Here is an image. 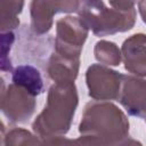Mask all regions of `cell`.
Instances as JSON below:
<instances>
[{
    "instance_id": "7",
    "label": "cell",
    "mask_w": 146,
    "mask_h": 146,
    "mask_svg": "<svg viewBox=\"0 0 146 146\" xmlns=\"http://www.w3.org/2000/svg\"><path fill=\"white\" fill-rule=\"evenodd\" d=\"M80 0H31V29L34 34H47L54 25V16L59 13L78 11Z\"/></svg>"
},
{
    "instance_id": "11",
    "label": "cell",
    "mask_w": 146,
    "mask_h": 146,
    "mask_svg": "<svg viewBox=\"0 0 146 146\" xmlns=\"http://www.w3.org/2000/svg\"><path fill=\"white\" fill-rule=\"evenodd\" d=\"M11 82L25 88L34 96L43 92V80L40 71L30 64L18 65L11 71Z\"/></svg>"
},
{
    "instance_id": "9",
    "label": "cell",
    "mask_w": 146,
    "mask_h": 146,
    "mask_svg": "<svg viewBox=\"0 0 146 146\" xmlns=\"http://www.w3.org/2000/svg\"><path fill=\"white\" fill-rule=\"evenodd\" d=\"M124 68L133 75L146 78V34L135 33L121 47Z\"/></svg>"
},
{
    "instance_id": "12",
    "label": "cell",
    "mask_w": 146,
    "mask_h": 146,
    "mask_svg": "<svg viewBox=\"0 0 146 146\" xmlns=\"http://www.w3.org/2000/svg\"><path fill=\"white\" fill-rule=\"evenodd\" d=\"M24 7V0H0V30L13 31L19 25L18 15Z\"/></svg>"
},
{
    "instance_id": "3",
    "label": "cell",
    "mask_w": 146,
    "mask_h": 146,
    "mask_svg": "<svg viewBox=\"0 0 146 146\" xmlns=\"http://www.w3.org/2000/svg\"><path fill=\"white\" fill-rule=\"evenodd\" d=\"M76 13L84 25L98 38L130 31L137 17L135 8L128 11L107 8L103 0H80Z\"/></svg>"
},
{
    "instance_id": "8",
    "label": "cell",
    "mask_w": 146,
    "mask_h": 146,
    "mask_svg": "<svg viewBox=\"0 0 146 146\" xmlns=\"http://www.w3.org/2000/svg\"><path fill=\"white\" fill-rule=\"evenodd\" d=\"M117 100L129 115L146 117V80L137 75L123 74Z\"/></svg>"
},
{
    "instance_id": "1",
    "label": "cell",
    "mask_w": 146,
    "mask_h": 146,
    "mask_svg": "<svg viewBox=\"0 0 146 146\" xmlns=\"http://www.w3.org/2000/svg\"><path fill=\"white\" fill-rule=\"evenodd\" d=\"M129 120L111 100H91L86 104L79 124L76 145L139 144L129 136Z\"/></svg>"
},
{
    "instance_id": "10",
    "label": "cell",
    "mask_w": 146,
    "mask_h": 146,
    "mask_svg": "<svg viewBox=\"0 0 146 146\" xmlns=\"http://www.w3.org/2000/svg\"><path fill=\"white\" fill-rule=\"evenodd\" d=\"M79 68L80 58L60 55L54 50L47 62L46 73L55 83L74 82L79 74Z\"/></svg>"
},
{
    "instance_id": "4",
    "label": "cell",
    "mask_w": 146,
    "mask_h": 146,
    "mask_svg": "<svg viewBox=\"0 0 146 146\" xmlns=\"http://www.w3.org/2000/svg\"><path fill=\"white\" fill-rule=\"evenodd\" d=\"M35 97L29 90L14 82L6 87L2 81L0 97L1 112L13 123H26L35 111Z\"/></svg>"
},
{
    "instance_id": "6",
    "label": "cell",
    "mask_w": 146,
    "mask_h": 146,
    "mask_svg": "<svg viewBox=\"0 0 146 146\" xmlns=\"http://www.w3.org/2000/svg\"><path fill=\"white\" fill-rule=\"evenodd\" d=\"M88 33L89 29L79 17L68 15L59 18L56 22L54 50L60 55L80 58Z\"/></svg>"
},
{
    "instance_id": "16",
    "label": "cell",
    "mask_w": 146,
    "mask_h": 146,
    "mask_svg": "<svg viewBox=\"0 0 146 146\" xmlns=\"http://www.w3.org/2000/svg\"><path fill=\"white\" fill-rule=\"evenodd\" d=\"M110 5L112 8L122 10V11H128L135 8V5L139 2V0H108Z\"/></svg>"
},
{
    "instance_id": "14",
    "label": "cell",
    "mask_w": 146,
    "mask_h": 146,
    "mask_svg": "<svg viewBox=\"0 0 146 146\" xmlns=\"http://www.w3.org/2000/svg\"><path fill=\"white\" fill-rule=\"evenodd\" d=\"M2 144L6 146H19V145H42V139L35 133H31L23 128H11L3 135Z\"/></svg>"
},
{
    "instance_id": "2",
    "label": "cell",
    "mask_w": 146,
    "mask_h": 146,
    "mask_svg": "<svg viewBox=\"0 0 146 146\" xmlns=\"http://www.w3.org/2000/svg\"><path fill=\"white\" fill-rule=\"evenodd\" d=\"M78 104L79 95L74 82L54 83L48 90L42 112L32 123L33 132L42 141L48 138L65 136L72 125Z\"/></svg>"
},
{
    "instance_id": "15",
    "label": "cell",
    "mask_w": 146,
    "mask_h": 146,
    "mask_svg": "<svg viewBox=\"0 0 146 146\" xmlns=\"http://www.w3.org/2000/svg\"><path fill=\"white\" fill-rule=\"evenodd\" d=\"M15 41V34L13 31L1 32V71L10 72L13 71L11 60L9 58V51Z\"/></svg>"
},
{
    "instance_id": "17",
    "label": "cell",
    "mask_w": 146,
    "mask_h": 146,
    "mask_svg": "<svg viewBox=\"0 0 146 146\" xmlns=\"http://www.w3.org/2000/svg\"><path fill=\"white\" fill-rule=\"evenodd\" d=\"M138 10L143 22L146 24V0H139L138 2Z\"/></svg>"
},
{
    "instance_id": "5",
    "label": "cell",
    "mask_w": 146,
    "mask_h": 146,
    "mask_svg": "<svg viewBox=\"0 0 146 146\" xmlns=\"http://www.w3.org/2000/svg\"><path fill=\"white\" fill-rule=\"evenodd\" d=\"M123 74L104 64H91L86 71L88 94L96 100H117Z\"/></svg>"
},
{
    "instance_id": "13",
    "label": "cell",
    "mask_w": 146,
    "mask_h": 146,
    "mask_svg": "<svg viewBox=\"0 0 146 146\" xmlns=\"http://www.w3.org/2000/svg\"><path fill=\"white\" fill-rule=\"evenodd\" d=\"M95 58L107 66H119L122 59V52L116 43L107 40H99L94 47Z\"/></svg>"
}]
</instances>
